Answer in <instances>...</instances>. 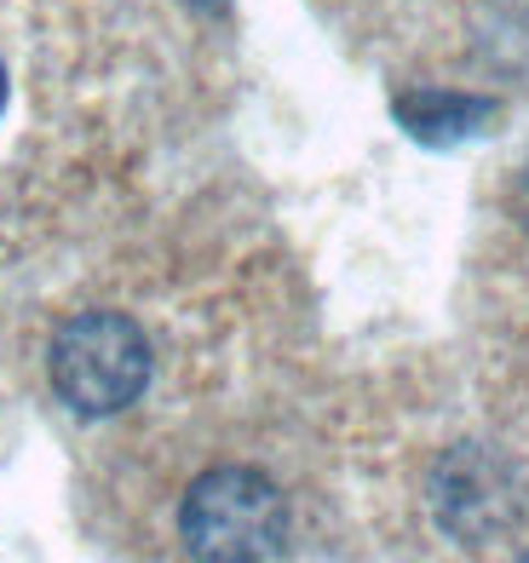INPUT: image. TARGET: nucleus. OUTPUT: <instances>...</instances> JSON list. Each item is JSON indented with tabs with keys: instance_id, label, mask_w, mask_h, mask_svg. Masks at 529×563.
I'll return each instance as SVG.
<instances>
[{
	"instance_id": "1",
	"label": "nucleus",
	"mask_w": 529,
	"mask_h": 563,
	"mask_svg": "<svg viewBox=\"0 0 529 563\" xmlns=\"http://www.w3.org/2000/svg\"><path fill=\"white\" fill-rule=\"evenodd\" d=\"M179 534L190 558L208 563H265L288 552V500L254 466H219L190 483L179 506Z\"/></svg>"
},
{
	"instance_id": "3",
	"label": "nucleus",
	"mask_w": 529,
	"mask_h": 563,
	"mask_svg": "<svg viewBox=\"0 0 529 563\" xmlns=\"http://www.w3.org/2000/svg\"><path fill=\"white\" fill-rule=\"evenodd\" d=\"M500 110L489 98H461V92H403L397 98V121L403 133L420 139V144H461V139H477L489 133L484 121H495Z\"/></svg>"
},
{
	"instance_id": "4",
	"label": "nucleus",
	"mask_w": 529,
	"mask_h": 563,
	"mask_svg": "<svg viewBox=\"0 0 529 563\" xmlns=\"http://www.w3.org/2000/svg\"><path fill=\"white\" fill-rule=\"evenodd\" d=\"M0 110H7V69H0Z\"/></svg>"
},
{
	"instance_id": "2",
	"label": "nucleus",
	"mask_w": 529,
	"mask_h": 563,
	"mask_svg": "<svg viewBox=\"0 0 529 563\" xmlns=\"http://www.w3.org/2000/svg\"><path fill=\"white\" fill-rule=\"evenodd\" d=\"M53 391L87 420L121 415L150 386V340L133 317L121 311H81L58 328L53 340Z\"/></svg>"
}]
</instances>
